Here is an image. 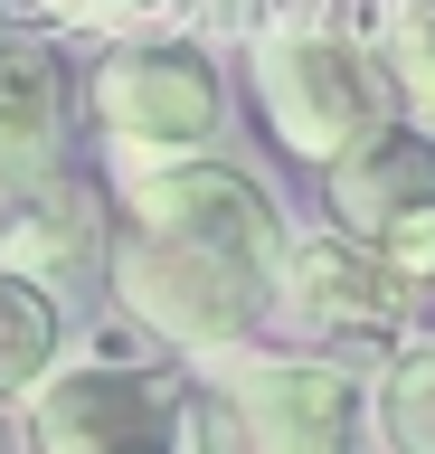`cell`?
<instances>
[{
  "label": "cell",
  "instance_id": "1",
  "mask_svg": "<svg viewBox=\"0 0 435 454\" xmlns=\"http://www.w3.org/2000/svg\"><path fill=\"white\" fill-rule=\"evenodd\" d=\"M265 255H237L218 237H190V227H123L114 247V294L133 322L151 332H171L180 350H228L265 303Z\"/></svg>",
  "mask_w": 435,
  "mask_h": 454
},
{
  "label": "cell",
  "instance_id": "2",
  "mask_svg": "<svg viewBox=\"0 0 435 454\" xmlns=\"http://www.w3.org/2000/svg\"><path fill=\"white\" fill-rule=\"evenodd\" d=\"M256 95H265V123L284 152L303 161H341L388 123V85L378 67L360 57V38H341L331 20H293L275 38H256Z\"/></svg>",
  "mask_w": 435,
  "mask_h": 454
},
{
  "label": "cell",
  "instance_id": "3",
  "mask_svg": "<svg viewBox=\"0 0 435 454\" xmlns=\"http://www.w3.org/2000/svg\"><path fill=\"white\" fill-rule=\"evenodd\" d=\"M29 435L38 454H180L190 397L161 369L95 350L86 369H48V388L29 397Z\"/></svg>",
  "mask_w": 435,
  "mask_h": 454
},
{
  "label": "cell",
  "instance_id": "4",
  "mask_svg": "<svg viewBox=\"0 0 435 454\" xmlns=\"http://www.w3.org/2000/svg\"><path fill=\"white\" fill-rule=\"evenodd\" d=\"M218 445L228 454H350L360 445V388L331 360H293V350L228 360L218 369Z\"/></svg>",
  "mask_w": 435,
  "mask_h": 454
},
{
  "label": "cell",
  "instance_id": "5",
  "mask_svg": "<svg viewBox=\"0 0 435 454\" xmlns=\"http://www.w3.org/2000/svg\"><path fill=\"white\" fill-rule=\"evenodd\" d=\"M218 67L180 38H123L95 67V123L133 152V161H180L218 133Z\"/></svg>",
  "mask_w": 435,
  "mask_h": 454
},
{
  "label": "cell",
  "instance_id": "6",
  "mask_svg": "<svg viewBox=\"0 0 435 454\" xmlns=\"http://www.w3.org/2000/svg\"><path fill=\"white\" fill-rule=\"evenodd\" d=\"M284 312L303 322V332L322 340H388L407 312V284L378 265V247H360V237H303V247H284Z\"/></svg>",
  "mask_w": 435,
  "mask_h": 454
},
{
  "label": "cell",
  "instance_id": "7",
  "mask_svg": "<svg viewBox=\"0 0 435 454\" xmlns=\"http://www.w3.org/2000/svg\"><path fill=\"white\" fill-rule=\"evenodd\" d=\"M133 218L143 227H190V237H218L237 255H265V265H284V218H275V199L228 161H161L133 180Z\"/></svg>",
  "mask_w": 435,
  "mask_h": 454
},
{
  "label": "cell",
  "instance_id": "8",
  "mask_svg": "<svg viewBox=\"0 0 435 454\" xmlns=\"http://www.w3.org/2000/svg\"><path fill=\"white\" fill-rule=\"evenodd\" d=\"M66 152V67L38 38H0V180H58Z\"/></svg>",
  "mask_w": 435,
  "mask_h": 454
},
{
  "label": "cell",
  "instance_id": "9",
  "mask_svg": "<svg viewBox=\"0 0 435 454\" xmlns=\"http://www.w3.org/2000/svg\"><path fill=\"white\" fill-rule=\"evenodd\" d=\"M426 199H435V142L407 133V123H378L360 152L331 161V208H341L350 237H378L388 218L426 208Z\"/></svg>",
  "mask_w": 435,
  "mask_h": 454
},
{
  "label": "cell",
  "instance_id": "10",
  "mask_svg": "<svg viewBox=\"0 0 435 454\" xmlns=\"http://www.w3.org/2000/svg\"><path fill=\"white\" fill-rule=\"evenodd\" d=\"M66 350V312H58V284L0 265V397H38L48 369Z\"/></svg>",
  "mask_w": 435,
  "mask_h": 454
},
{
  "label": "cell",
  "instance_id": "11",
  "mask_svg": "<svg viewBox=\"0 0 435 454\" xmlns=\"http://www.w3.org/2000/svg\"><path fill=\"white\" fill-rule=\"evenodd\" d=\"M86 218H95V199L76 190V180H38V199L10 218V237H0V265H19V275H58V265H76L86 255Z\"/></svg>",
  "mask_w": 435,
  "mask_h": 454
},
{
  "label": "cell",
  "instance_id": "12",
  "mask_svg": "<svg viewBox=\"0 0 435 454\" xmlns=\"http://www.w3.org/2000/svg\"><path fill=\"white\" fill-rule=\"evenodd\" d=\"M378 426L398 454H435V340L398 350L388 379H378Z\"/></svg>",
  "mask_w": 435,
  "mask_h": 454
},
{
  "label": "cell",
  "instance_id": "13",
  "mask_svg": "<svg viewBox=\"0 0 435 454\" xmlns=\"http://www.w3.org/2000/svg\"><path fill=\"white\" fill-rule=\"evenodd\" d=\"M360 247H378V265H388L407 294H435V199L407 208V218H388L378 237H360Z\"/></svg>",
  "mask_w": 435,
  "mask_h": 454
},
{
  "label": "cell",
  "instance_id": "14",
  "mask_svg": "<svg viewBox=\"0 0 435 454\" xmlns=\"http://www.w3.org/2000/svg\"><path fill=\"white\" fill-rule=\"evenodd\" d=\"M208 0H105V28H123V38H171L180 20H199Z\"/></svg>",
  "mask_w": 435,
  "mask_h": 454
},
{
  "label": "cell",
  "instance_id": "15",
  "mask_svg": "<svg viewBox=\"0 0 435 454\" xmlns=\"http://www.w3.org/2000/svg\"><path fill=\"white\" fill-rule=\"evenodd\" d=\"M208 10H218L237 38H275V28H293L303 10H313V0H208Z\"/></svg>",
  "mask_w": 435,
  "mask_h": 454
},
{
  "label": "cell",
  "instance_id": "16",
  "mask_svg": "<svg viewBox=\"0 0 435 454\" xmlns=\"http://www.w3.org/2000/svg\"><path fill=\"white\" fill-rule=\"evenodd\" d=\"M19 20H58V28H76V20H95L105 28V0H10Z\"/></svg>",
  "mask_w": 435,
  "mask_h": 454
},
{
  "label": "cell",
  "instance_id": "17",
  "mask_svg": "<svg viewBox=\"0 0 435 454\" xmlns=\"http://www.w3.org/2000/svg\"><path fill=\"white\" fill-rule=\"evenodd\" d=\"M0 454H19V435H10V417H0Z\"/></svg>",
  "mask_w": 435,
  "mask_h": 454
}]
</instances>
